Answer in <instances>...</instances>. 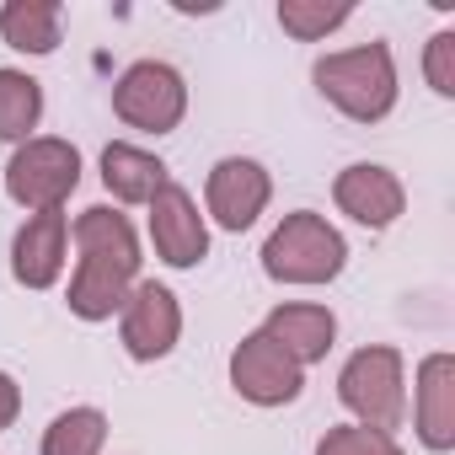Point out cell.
Wrapping results in <instances>:
<instances>
[{
    "label": "cell",
    "instance_id": "cell-2",
    "mask_svg": "<svg viewBox=\"0 0 455 455\" xmlns=\"http://www.w3.org/2000/svg\"><path fill=\"white\" fill-rule=\"evenodd\" d=\"M348 263V242L338 225L311 209L284 214L263 242V274L279 284H332Z\"/></svg>",
    "mask_w": 455,
    "mask_h": 455
},
{
    "label": "cell",
    "instance_id": "cell-13",
    "mask_svg": "<svg viewBox=\"0 0 455 455\" xmlns=\"http://www.w3.org/2000/svg\"><path fill=\"white\" fill-rule=\"evenodd\" d=\"M412 418H418V439L434 455L455 450V359L450 354H428L418 364V407H412Z\"/></svg>",
    "mask_w": 455,
    "mask_h": 455
},
{
    "label": "cell",
    "instance_id": "cell-7",
    "mask_svg": "<svg viewBox=\"0 0 455 455\" xmlns=\"http://www.w3.org/2000/svg\"><path fill=\"white\" fill-rule=\"evenodd\" d=\"M231 386H236L252 407H284V402L300 396L306 370L258 327V332H247V338L236 343V354H231Z\"/></svg>",
    "mask_w": 455,
    "mask_h": 455
},
{
    "label": "cell",
    "instance_id": "cell-14",
    "mask_svg": "<svg viewBox=\"0 0 455 455\" xmlns=\"http://www.w3.org/2000/svg\"><path fill=\"white\" fill-rule=\"evenodd\" d=\"M263 332L306 370V364H322V359H327V348H332V338H338V316H332L327 306L295 300V306H274L268 322H263Z\"/></svg>",
    "mask_w": 455,
    "mask_h": 455
},
{
    "label": "cell",
    "instance_id": "cell-20",
    "mask_svg": "<svg viewBox=\"0 0 455 455\" xmlns=\"http://www.w3.org/2000/svg\"><path fill=\"white\" fill-rule=\"evenodd\" d=\"M316 455H402V444L391 434H375V428H359V423H343V428H327Z\"/></svg>",
    "mask_w": 455,
    "mask_h": 455
},
{
    "label": "cell",
    "instance_id": "cell-10",
    "mask_svg": "<svg viewBox=\"0 0 455 455\" xmlns=\"http://www.w3.org/2000/svg\"><path fill=\"white\" fill-rule=\"evenodd\" d=\"M150 242H156V258L172 268H198L209 258V225H204L188 188L166 182L150 198Z\"/></svg>",
    "mask_w": 455,
    "mask_h": 455
},
{
    "label": "cell",
    "instance_id": "cell-22",
    "mask_svg": "<svg viewBox=\"0 0 455 455\" xmlns=\"http://www.w3.org/2000/svg\"><path fill=\"white\" fill-rule=\"evenodd\" d=\"M17 412H22V386H17L6 370H0V428H12Z\"/></svg>",
    "mask_w": 455,
    "mask_h": 455
},
{
    "label": "cell",
    "instance_id": "cell-19",
    "mask_svg": "<svg viewBox=\"0 0 455 455\" xmlns=\"http://www.w3.org/2000/svg\"><path fill=\"white\" fill-rule=\"evenodd\" d=\"M348 17H354L348 0H332V6H327V0H284V6H279V28L290 38H300V44H316V38L338 33Z\"/></svg>",
    "mask_w": 455,
    "mask_h": 455
},
{
    "label": "cell",
    "instance_id": "cell-1",
    "mask_svg": "<svg viewBox=\"0 0 455 455\" xmlns=\"http://www.w3.org/2000/svg\"><path fill=\"white\" fill-rule=\"evenodd\" d=\"M76 247H81V268L70 279V311L81 322H108L113 311H124L134 274H140V242H134V225L97 204L76 214Z\"/></svg>",
    "mask_w": 455,
    "mask_h": 455
},
{
    "label": "cell",
    "instance_id": "cell-11",
    "mask_svg": "<svg viewBox=\"0 0 455 455\" xmlns=\"http://www.w3.org/2000/svg\"><path fill=\"white\" fill-rule=\"evenodd\" d=\"M332 198L348 220L370 225V231H386V225L407 209V188L396 182V172L375 166V161H359V166H343L338 182H332Z\"/></svg>",
    "mask_w": 455,
    "mask_h": 455
},
{
    "label": "cell",
    "instance_id": "cell-9",
    "mask_svg": "<svg viewBox=\"0 0 455 455\" xmlns=\"http://www.w3.org/2000/svg\"><path fill=\"white\" fill-rule=\"evenodd\" d=\"M177 338H182V306H177V295L166 284H156V279L134 284L129 300H124V348H129V359L156 364V359H166L177 348Z\"/></svg>",
    "mask_w": 455,
    "mask_h": 455
},
{
    "label": "cell",
    "instance_id": "cell-12",
    "mask_svg": "<svg viewBox=\"0 0 455 455\" xmlns=\"http://www.w3.org/2000/svg\"><path fill=\"white\" fill-rule=\"evenodd\" d=\"M65 236H70V225H65L60 209L33 214L22 231H17V242H12V274H17V284L49 290L65 274Z\"/></svg>",
    "mask_w": 455,
    "mask_h": 455
},
{
    "label": "cell",
    "instance_id": "cell-8",
    "mask_svg": "<svg viewBox=\"0 0 455 455\" xmlns=\"http://www.w3.org/2000/svg\"><path fill=\"white\" fill-rule=\"evenodd\" d=\"M268 198H274V177L258 161H247V156L214 161V172L204 182V204H209L214 225H225V231H247V225H258Z\"/></svg>",
    "mask_w": 455,
    "mask_h": 455
},
{
    "label": "cell",
    "instance_id": "cell-6",
    "mask_svg": "<svg viewBox=\"0 0 455 455\" xmlns=\"http://www.w3.org/2000/svg\"><path fill=\"white\" fill-rule=\"evenodd\" d=\"M113 113L129 124V129H145V134H172L188 113V81L161 65V60H140L118 76L113 86Z\"/></svg>",
    "mask_w": 455,
    "mask_h": 455
},
{
    "label": "cell",
    "instance_id": "cell-3",
    "mask_svg": "<svg viewBox=\"0 0 455 455\" xmlns=\"http://www.w3.org/2000/svg\"><path fill=\"white\" fill-rule=\"evenodd\" d=\"M316 86L354 124H380L396 108V60H391L386 44L338 49V54L316 60Z\"/></svg>",
    "mask_w": 455,
    "mask_h": 455
},
{
    "label": "cell",
    "instance_id": "cell-16",
    "mask_svg": "<svg viewBox=\"0 0 455 455\" xmlns=\"http://www.w3.org/2000/svg\"><path fill=\"white\" fill-rule=\"evenodd\" d=\"M0 38L22 54H54L60 49V6L54 0H12V6H0Z\"/></svg>",
    "mask_w": 455,
    "mask_h": 455
},
{
    "label": "cell",
    "instance_id": "cell-15",
    "mask_svg": "<svg viewBox=\"0 0 455 455\" xmlns=\"http://www.w3.org/2000/svg\"><path fill=\"white\" fill-rule=\"evenodd\" d=\"M102 182H108V193H113L118 204H150L172 177H166V161H161V156L113 140V145L102 150Z\"/></svg>",
    "mask_w": 455,
    "mask_h": 455
},
{
    "label": "cell",
    "instance_id": "cell-18",
    "mask_svg": "<svg viewBox=\"0 0 455 455\" xmlns=\"http://www.w3.org/2000/svg\"><path fill=\"white\" fill-rule=\"evenodd\" d=\"M102 444H108V412L102 407H70L44 434V455H102Z\"/></svg>",
    "mask_w": 455,
    "mask_h": 455
},
{
    "label": "cell",
    "instance_id": "cell-5",
    "mask_svg": "<svg viewBox=\"0 0 455 455\" xmlns=\"http://www.w3.org/2000/svg\"><path fill=\"white\" fill-rule=\"evenodd\" d=\"M81 188V150L70 140H54V134H33L28 145H17L12 166H6V193L44 214V209H65V198Z\"/></svg>",
    "mask_w": 455,
    "mask_h": 455
},
{
    "label": "cell",
    "instance_id": "cell-21",
    "mask_svg": "<svg viewBox=\"0 0 455 455\" xmlns=\"http://www.w3.org/2000/svg\"><path fill=\"white\" fill-rule=\"evenodd\" d=\"M423 76L439 97H455V33H434L423 49Z\"/></svg>",
    "mask_w": 455,
    "mask_h": 455
},
{
    "label": "cell",
    "instance_id": "cell-4",
    "mask_svg": "<svg viewBox=\"0 0 455 455\" xmlns=\"http://www.w3.org/2000/svg\"><path fill=\"white\" fill-rule=\"evenodd\" d=\"M338 396L343 407L359 418V428H375V434H391L402 428L407 418V375H402V354L375 343V348H359L343 375H338Z\"/></svg>",
    "mask_w": 455,
    "mask_h": 455
},
{
    "label": "cell",
    "instance_id": "cell-17",
    "mask_svg": "<svg viewBox=\"0 0 455 455\" xmlns=\"http://www.w3.org/2000/svg\"><path fill=\"white\" fill-rule=\"evenodd\" d=\"M44 118V86L28 70H0V140L28 145Z\"/></svg>",
    "mask_w": 455,
    "mask_h": 455
}]
</instances>
